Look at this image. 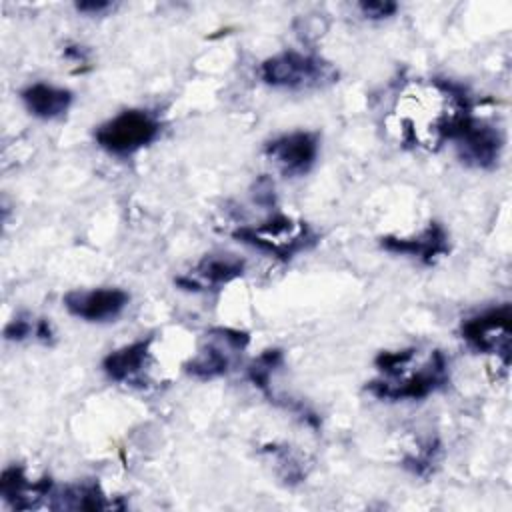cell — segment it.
I'll return each instance as SVG.
<instances>
[{"label":"cell","instance_id":"cell-1","mask_svg":"<svg viewBox=\"0 0 512 512\" xmlns=\"http://www.w3.org/2000/svg\"><path fill=\"white\" fill-rule=\"evenodd\" d=\"M414 356V348L380 352L376 358V368L382 376L366 386L370 394L380 400H420L446 386L448 362L440 350L430 352V356L418 368L408 370Z\"/></svg>","mask_w":512,"mask_h":512},{"label":"cell","instance_id":"cell-2","mask_svg":"<svg viewBox=\"0 0 512 512\" xmlns=\"http://www.w3.org/2000/svg\"><path fill=\"white\" fill-rule=\"evenodd\" d=\"M258 74L266 84L290 90L320 88L338 78V72L330 62L296 50H286L266 58L260 64Z\"/></svg>","mask_w":512,"mask_h":512},{"label":"cell","instance_id":"cell-3","mask_svg":"<svg viewBox=\"0 0 512 512\" xmlns=\"http://www.w3.org/2000/svg\"><path fill=\"white\" fill-rule=\"evenodd\" d=\"M160 130V122L152 112L132 108L100 124L94 132V138L98 146L106 152L116 156H128L154 142Z\"/></svg>","mask_w":512,"mask_h":512},{"label":"cell","instance_id":"cell-4","mask_svg":"<svg viewBox=\"0 0 512 512\" xmlns=\"http://www.w3.org/2000/svg\"><path fill=\"white\" fill-rule=\"evenodd\" d=\"M234 238L284 260L316 242V236L306 222H296L288 216H274L258 226L238 228Z\"/></svg>","mask_w":512,"mask_h":512},{"label":"cell","instance_id":"cell-5","mask_svg":"<svg viewBox=\"0 0 512 512\" xmlns=\"http://www.w3.org/2000/svg\"><path fill=\"white\" fill-rule=\"evenodd\" d=\"M248 336L230 328H214L202 348L184 364V370L196 378L208 380L226 374L234 358L246 348Z\"/></svg>","mask_w":512,"mask_h":512},{"label":"cell","instance_id":"cell-6","mask_svg":"<svg viewBox=\"0 0 512 512\" xmlns=\"http://www.w3.org/2000/svg\"><path fill=\"white\" fill-rule=\"evenodd\" d=\"M510 320L512 312L508 304L490 308L474 318H468L460 334L476 352L496 354L504 366L510 364Z\"/></svg>","mask_w":512,"mask_h":512},{"label":"cell","instance_id":"cell-7","mask_svg":"<svg viewBox=\"0 0 512 512\" xmlns=\"http://www.w3.org/2000/svg\"><path fill=\"white\" fill-rule=\"evenodd\" d=\"M452 140L460 160L476 168L496 166L504 148L502 132L488 122L476 120L472 114L460 124Z\"/></svg>","mask_w":512,"mask_h":512},{"label":"cell","instance_id":"cell-8","mask_svg":"<svg viewBox=\"0 0 512 512\" xmlns=\"http://www.w3.org/2000/svg\"><path fill=\"white\" fill-rule=\"evenodd\" d=\"M264 154L284 176H304L316 162L318 136L304 130L282 134L266 142Z\"/></svg>","mask_w":512,"mask_h":512},{"label":"cell","instance_id":"cell-9","mask_svg":"<svg viewBox=\"0 0 512 512\" xmlns=\"http://www.w3.org/2000/svg\"><path fill=\"white\" fill-rule=\"evenodd\" d=\"M130 296L120 288L72 290L64 296L66 310L86 322H110L128 306Z\"/></svg>","mask_w":512,"mask_h":512},{"label":"cell","instance_id":"cell-10","mask_svg":"<svg viewBox=\"0 0 512 512\" xmlns=\"http://www.w3.org/2000/svg\"><path fill=\"white\" fill-rule=\"evenodd\" d=\"M0 494L14 508H32L38 500L52 496V482L50 478L32 482L20 466H10L2 472Z\"/></svg>","mask_w":512,"mask_h":512},{"label":"cell","instance_id":"cell-11","mask_svg":"<svg viewBox=\"0 0 512 512\" xmlns=\"http://www.w3.org/2000/svg\"><path fill=\"white\" fill-rule=\"evenodd\" d=\"M244 274V260L234 254H210L204 256L194 268V278H180L178 284L186 288H206V286H222Z\"/></svg>","mask_w":512,"mask_h":512},{"label":"cell","instance_id":"cell-12","mask_svg":"<svg viewBox=\"0 0 512 512\" xmlns=\"http://www.w3.org/2000/svg\"><path fill=\"white\" fill-rule=\"evenodd\" d=\"M150 344H152V338H142L110 352L102 360V368L108 374V378L116 382H128V384L136 382L148 364Z\"/></svg>","mask_w":512,"mask_h":512},{"label":"cell","instance_id":"cell-13","mask_svg":"<svg viewBox=\"0 0 512 512\" xmlns=\"http://www.w3.org/2000/svg\"><path fill=\"white\" fill-rule=\"evenodd\" d=\"M382 246L390 252H400V254H410L418 256L422 262L430 264L438 256L448 252V236L444 228L436 222H432L420 236L416 238H394V236H384Z\"/></svg>","mask_w":512,"mask_h":512},{"label":"cell","instance_id":"cell-14","mask_svg":"<svg viewBox=\"0 0 512 512\" xmlns=\"http://www.w3.org/2000/svg\"><path fill=\"white\" fill-rule=\"evenodd\" d=\"M20 98L28 112L42 120H54L68 112L72 104V92L46 82H34L20 92Z\"/></svg>","mask_w":512,"mask_h":512},{"label":"cell","instance_id":"cell-15","mask_svg":"<svg viewBox=\"0 0 512 512\" xmlns=\"http://www.w3.org/2000/svg\"><path fill=\"white\" fill-rule=\"evenodd\" d=\"M54 504L50 508H64V510H104L114 508V502H110L104 492L100 490L98 482L84 480L76 484L64 486L60 492H52Z\"/></svg>","mask_w":512,"mask_h":512},{"label":"cell","instance_id":"cell-16","mask_svg":"<svg viewBox=\"0 0 512 512\" xmlns=\"http://www.w3.org/2000/svg\"><path fill=\"white\" fill-rule=\"evenodd\" d=\"M282 364V352L280 350H266L264 354H260L252 366L248 368V376L250 380L264 392H268L270 388V374L274 372V368H278Z\"/></svg>","mask_w":512,"mask_h":512},{"label":"cell","instance_id":"cell-17","mask_svg":"<svg viewBox=\"0 0 512 512\" xmlns=\"http://www.w3.org/2000/svg\"><path fill=\"white\" fill-rule=\"evenodd\" d=\"M266 450L274 454L276 464L282 468V476H284L288 482H298V480H302V478L306 476V472H304V468H302V462L292 456L290 446H282V448H278V446H268Z\"/></svg>","mask_w":512,"mask_h":512},{"label":"cell","instance_id":"cell-18","mask_svg":"<svg viewBox=\"0 0 512 512\" xmlns=\"http://www.w3.org/2000/svg\"><path fill=\"white\" fill-rule=\"evenodd\" d=\"M34 332H36V320H28L24 316L10 320L4 328L6 340H24L28 336H34Z\"/></svg>","mask_w":512,"mask_h":512},{"label":"cell","instance_id":"cell-19","mask_svg":"<svg viewBox=\"0 0 512 512\" xmlns=\"http://www.w3.org/2000/svg\"><path fill=\"white\" fill-rule=\"evenodd\" d=\"M358 8H360V12H362L366 18L380 20V18L392 16V14L398 10V4H396V2H390V0H376V2H360Z\"/></svg>","mask_w":512,"mask_h":512},{"label":"cell","instance_id":"cell-20","mask_svg":"<svg viewBox=\"0 0 512 512\" xmlns=\"http://www.w3.org/2000/svg\"><path fill=\"white\" fill-rule=\"evenodd\" d=\"M112 8V2H104V0H98V2H78L76 4V10L78 12H84V14H104Z\"/></svg>","mask_w":512,"mask_h":512},{"label":"cell","instance_id":"cell-21","mask_svg":"<svg viewBox=\"0 0 512 512\" xmlns=\"http://www.w3.org/2000/svg\"><path fill=\"white\" fill-rule=\"evenodd\" d=\"M34 336H36L40 342H46V344H48V342L52 340V336H54L50 320H46V318L36 320V332H34Z\"/></svg>","mask_w":512,"mask_h":512},{"label":"cell","instance_id":"cell-22","mask_svg":"<svg viewBox=\"0 0 512 512\" xmlns=\"http://www.w3.org/2000/svg\"><path fill=\"white\" fill-rule=\"evenodd\" d=\"M64 54H66L68 58H74L76 62H86V50H84L82 46H78V44H68V46L64 48Z\"/></svg>","mask_w":512,"mask_h":512}]
</instances>
